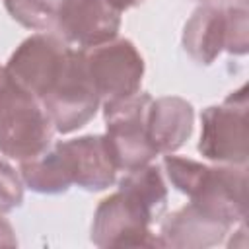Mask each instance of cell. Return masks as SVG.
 <instances>
[{
  "label": "cell",
  "instance_id": "6da1fadb",
  "mask_svg": "<svg viewBox=\"0 0 249 249\" xmlns=\"http://www.w3.org/2000/svg\"><path fill=\"white\" fill-rule=\"evenodd\" d=\"M169 183L193 204L235 226L247 214V165H206L191 158L165 156Z\"/></svg>",
  "mask_w": 249,
  "mask_h": 249
},
{
  "label": "cell",
  "instance_id": "7a4b0ae2",
  "mask_svg": "<svg viewBox=\"0 0 249 249\" xmlns=\"http://www.w3.org/2000/svg\"><path fill=\"white\" fill-rule=\"evenodd\" d=\"M54 132L41 99L0 66V154L18 161L31 160L51 146Z\"/></svg>",
  "mask_w": 249,
  "mask_h": 249
},
{
  "label": "cell",
  "instance_id": "3957f363",
  "mask_svg": "<svg viewBox=\"0 0 249 249\" xmlns=\"http://www.w3.org/2000/svg\"><path fill=\"white\" fill-rule=\"evenodd\" d=\"M150 103L152 97L144 91L103 103L105 138L111 146L117 167L123 171L142 167L158 156L148 134Z\"/></svg>",
  "mask_w": 249,
  "mask_h": 249
},
{
  "label": "cell",
  "instance_id": "277c9868",
  "mask_svg": "<svg viewBox=\"0 0 249 249\" xmlns=\"http://www.w3.org/2000/svg\"><path fill=\"white\" fill-rule=\"evenodd\" d=\"M247 86L243 84L220 105L202 111L198 140L202 158L224 165H247Z\"/></svg>",
  "mask_w": 249,
  "mask_h": 249
},
{
  "label": "cell",
  "instance_id": "5b68a950",
  "mask_svg": "<svg viewBox=\"0 0 249 249\" xmlns=\"http://www.w3.org/2000/svg\"><path fill=\"white\" fill-rule=\"evenodd\" d=\"M41 103L60 134H70L95 117L101 99L88 72L84 49H72L62 76Z\"/></svg>",
  "mask_w": 249,
  "mask_h": 249
},
{
  "label": "cell",
  "instance_id": "8992f818",
  "mask_svg": "<svg viewBox=\"0 0 249 249\" xmlns=\"http://www.w3.org/2000/svg\"><path fill=\"white\" fill-rule=\"evenodd\" d=\"M154 222L156 218L140 202L117 189L97 204L89 239L97 247H160L152 231Z\"/></svg>",
  "mask_w": 249,
  "mask_h": 249
},
{
  "label": "cell",
  "instance_id": "52a82bcc",
  "mask_svg": "<svg viewBox=\"0 0 249 249\" xmlns=\"http://www.w3.org/2000/svg\"><path fill=\"white\" fill-rule=\"evenodd\" d=\"M88 72L101 103L124 99L140 91L144 58L130 39H111L103 45L84 49Z\"/></svg>",
  "mask_w": 249,
  "mask_h": 249
},
{
  "label": "cell",
  "instance_id": "ba28073f",
  "mask_svg": "<svg viewBox=\"0 0 249 249\" xmlns=\"http://www.w3.org/2000/svg\"><path fill=\"white\" fill-rule=\"evenodd\" d=\"M70 53L72 47H68L64 39L49 33H35L16 47L8 58L6 70L21 88L43 101L62 76Z\"/></svg>",
  "mask_w": 249,
  "mask_h": 249
},
{
  "label": "cell",
  "instance_id": "9c48e42d",
  "mask_svg": "<svg viewBox=\"0 0 249 249\" xmlns=\"http://www.w3.org/2000/svg\"><path fill=\"white\" fill-rule=\"evenodd\" d=\"M121 14L111 0H58L54 29L66 43L91 49L119 35Z\"/></svg>",
  "mask_w": 249,
  "mask_h": 249
},
{
  "label": "cell",
  "instance_id": "30bf717a",
  "mask_svg": "<svg viewBox=\"0 0 249 249\" xmlns=\"http://www.w3.org/2000/svg\"><path fill=\"white\" fill-rule=\"evenodd\" d=\"M72 185L84 191H105L117 181V163L105 134H86L54 144Z\"/></svg>",
  "mask_w": 249,
  "mask_h": 249
},
{
  "label": "cell",
  "instance_id": "8fae6325",
  "mask_svg": "<svg viewBox=\"0 0 249 249\" xmlns=\"http://www.w3.org/2000/svg\"><path fill=\"white\" fill-rule=\"evenodd\" d=\"M230 228L231 224L226 220L189 202L165 216V220L160 224L158 239L160 247L202 249L222 243Z\"/></svg>",
  "mask_w": 249,
  "mask_h": 249
},
{
  "label": "cell",
  "instance_id": "7c38bea8",
  "mask_svg": "<svg viewBox=\"0 0 249 249\" xmlns=\"http://www.w3.org/2000/svg\"><path fill=\"white\" fill-rule=\"evenodd\" d=\"M195 109L177 95L152 99L148 111V134L158 154L177 152L193 134Z\"/></svg>",
  "mask_w": 249,
  "mask_h": 249
},
{
  "label": "cell",
  "instance_id": "4fadbf2b",
  "mask_svg": "<svg viewBox=\"0 0 249 249\" xmlns=\"http://www.w3.org/2000/svg\"><path fill=\"white\" fill-rule=\"evenodd\" d=\"M185 53L196 64H212L226 47V12L216 4L198 6L183 27Z\"/></svg>",
  "mask_w": 249,
  "mask_h": 249
},
{
  "label": "cell",
  "instance_id": "5bb4252c",
  "mask_svg": "<svg viewBox=\"0 0 249 249\" xmlns=\"http://www.w3.org/2000/svg\"><path fill=\"white\" fill-rule=\"evenodd\" d=\"M19 177L27 189L39 195H62L72 187L54 146H49L31 160L19 161Z\"/></svg>",
  "mask_w": 249,
  "mask_h": 249
},
{
  "label": "cell",
  "instance_id": "9a60e30c",
  "mask_svg": "<svg viewBox=\"0 0 249 249\" xmlns=\"http://www.w3.org/2000/svg\"><path fill=\"white\" fill-rule=\"evenodd\" d=\"M119 189L140 202L156 220L161 218L167 206V187L161 177V171L156 165H142L124 173L119 181Z\"/></svg>",
  "mask_w": 249,
  "mask_h": 249
},
{
  "label": "cell",
  "instance_id": "2e32d148",
  "mask_svg": "<svg viewBox=\"0 0 249 249\" xmlns=\"http://www.w3.org/2000/svg\"><path fill=\"white\" fill-rule=\"evenodd\" d=\"M12 19L27 29L47 31L54 27L56 0H4Z\"/></svg>",
  "mask_w": 249,
  "mask_h": 249
},
{
  "label": "cell",
  "instance_id": "e0dca14e",
  "mask_svg": "<svg viewBox=\"0 0 249 249\" xmlns=\"http://www.w3.org/2000/svg\"><path fill=\"white\" fill-rule=\"evenodd\" d=\"M226 47L224 51L241 56L249 49V25L245 6H226Z\"/></svg>",
  "mask_w": 249,
  "mask_h": 249
},
{
  "label": "cell",
  "instance_id": "ac0fdd59",
  "mask_svg": "<svg viewBox=\"0 0 249 249\" xmlns=\"http://www.w3.org/2000/svg\"><path fill=\"white\" fill-rule=\"evenodd\" d=\"M23 202V181L19 173L0 158V214H8Z\"/></svg>",
  "mask_w": 249,
  "mask_h": 249
},
{
  "label": "cell",
  "instance_id": "d6986e66",
  "mask_svg": "<svg viewBox=\"0 0 249 249\" xmlns=\"http://www.w3.org/2000/svg\"><path fill=\"white\" fill-rule=\"evenodd\" d=\"M121 12H124V10H128V8H134L136 4H140L142 0H111Z\"/></svg>",
  "mask_w": 249,
  "mask_h": 249
},
{
  "label": "cell",
  "instance_id": "ffe728a7",
  "mask_svg": "<svg viewBox=\"0 0 249 249\" xmlns=\"http://www.w3.org/2000/svg\"><path fill=\"white\" fill-rule=\"evenodd\" d=\"M200 2H204V4H212V2H216V0H200ZM243 2V0H241Z\"/></svg>",
  "mask_w": 249,
  "mask_h": 249
}]
</instances>
